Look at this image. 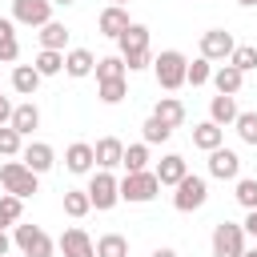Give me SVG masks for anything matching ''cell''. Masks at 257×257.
Listing matches in <instances>:
<instances>
[{
    "label": "cell",
    "instance_id": "26",
    "mask_svg": "<svg viewBox=\"0 0 257 257\" xmlns=\"http://www.w3.org/2000/svg\"><path fill=\"white\" fill-rule=\"evenodd\" d=\"M32 68H36L40 76H56V72H64V52H56V48H40L36 60H32Z\"/></svg>",
    "mask_w": 257,
    "mask_h": 257
},
{
    "label": "cell",
    "instance_id": "5",
    "mask_svg": "<svg viewBox=\"0 0 257 257\" xmlns=\"http://www.w3.org/2000/svg\"><path fill=\"white\" fill-rule=\"evenodd\" d=\"M88 201H92V209L96 213H108L116 201H120V181L112 177V169H92V177H88Z\"/></svg>",
    "mask_w": 257,
    "mask_h": 257
},
{
    "label": "cell",
    "instance_id": "21",
    "mask_svg": "<svg viewBox=\"0 0 257 257\" xmlns=\"http://www.w3.org/2000/svg\"><path fill=\"white\" fill-rule=\"evenodd\" d=\"M237 112H241V108H237V96L217 92V96L209 100V120H213V124H221V128H225V124H233V120H237Z\"/></svg>",
    "mask_w": 257,
    "mask_h": 257
},
{
    "label": "cell",
    "instance_id": "14",
    "mask_svg": "<svg viewBox=\"0 0 257 257\" xmlns=\"http://www.w3.org/2000/svg\"><path fill=\"white\" fill-rule=\"evenodd\" d=\"M133 20H128V8L124 4H108L100 16H96V28H100V36H108V40H116L124 28H128Z\"/></svg>",
    "mask_w": 257,
    "mask_h": 257
},
{
    "label": "cell",
    "instance_id": "16",
    "mask_svg": "<svg viewBox=\"0 0 257 257\" xmlns=\"http://www.w3.org/2000/svg\"><path fill=\"white\" fill-rule=\"evenodd\" d=\"M153 173H157V181H161V189H165V185L173 189V185H177V181H181V177L189 173V161H185L181 153H165V157L157 161V169H153Z\"/></svg>",
    "mask_w": 257,
    "mask_h": 257
},
{
    "label": "cell",
    "instance_id": "11",
    "mask_svg": "<svg viewBox=\"0 0 257 257\" xmlns=\"http://www.w3.org/2000/svg\"><path fill=\"white\" fill-rule=\"evenodd\" d=\"M233 48H237L233 32H225V28H209V32H201V56H205V60H229Z\"/></svg>",
    "mask_w": 257,
    "mask_h": 257
},
{
    "label": "cell",
    "instance_id": "13",
    "mask_svg": "<svg viewBox=\"0 0 257 257\" xmlns=\"http://www.w3.org/2000/svg\"><path fill=\"white\" fill-rule=\"evenodd\" d=\"M64 169H68V173H76V177H84V173H92V169H96V157H92V145H88V141H72V145L64 149Z\"/></svg>",
    "mask_w": 257,
    "mask_h": 257
},
{
    "label": "cell",
    "instance_id": "42",
    "mask_svg": "<svg viewBox=\"0 0 257 257\" xmlns=\"http://www.w3.org/2000/svg\"><path fill=\"white\" fill-rule=\"evenodd\" d=\"M8 120H12V100L0 96V124H8Z\"/></svg>",
    "mask_w": 257,
    "mask_h": 257
},
{
    "label": "cell",
    "instance_id": "40",
    "mask_svg": "<svg viewBox=\"0 0 257 257\" xmlns=\"http://www.w3.org/2000/svg\"><path fill=\"white\" fill-rule=\"evenodd\" d=\"M241 229H245V237H253V241H257V209H245V221H241Z\"/></svg>",
    "mask_w": 257,
    "mask_h": 257
},
{
    "label": "cell",
    "instance_id": "24",
    "mask_svg": "<svg viewBox=\"0 0 257 257\" xmlns=\"http://www.w3.org/2000/svg\"><path fill=\"white\" fill-rule=\"evenodd\" d=\"M40 80H44V76H40L32 64H16V68H12V88H16L20 96H32V92L40 88Z\"/></svg>",
    "mask_w": 257,
    "mask_h": 257
},
{
    "label": "cell",
    "instance_id": "25",
    "mask_svg": "<svg viewBox=\"0 0 257 257\" xmlns=\"http://www.w3.org/2000/svg\"><path fill=\"white\" fill-rule=\"evenodd\" d=\"M40 48H56V52H64V44H68V28L60 24V20H48V24H40Z\"/></svg>",
    "mask_w": 257,
    "mask_h": 257
},
{
    "label": "cell",
    "instance_id": "1",
    "mask_svg": "<svg viewBox=\"0 0 257 257\" xmlns=\"http://www.w3.org/2000/svg\"><path fill=\"white\" fill-rule=\"evenodd\" d=\"M116 44H120V60H124V68L128 72H141V68H149L153 64V36H149V28L145 24H128L120 36H116Z\"/></svg>",
    "mask_w": 257,
    "mask_h": 257
},
{
    "label": "cell",
    "instance_id": "41",
    "mask_svg": "<svg viewBox=\"0 0 257 257\" xmlns=\"http://www.w3.org/2000/svg\"><path fill=\"white\" fill-rule=\"evenodd\" d=\"M8 36H16V20L12 16H0V40H8Z\"/></svg>",
    "mask_w": 257,
    "mask_h": 257
},
{
    "label": "cell",
    "instance_id": "18",
    "mask_svg": "<svg viewBox=\"0 0 257 257\" xmlns=\"http://www.w3.org/2000/svg\"><path fill=\"white\" fill-rule=\"evenodd\" d=\"M92 68H96V56H92L88 48H68V52H64V72H68L72 80L92 76Z\"/></svg>",
    "mask_w": 257,
    "mask_h": 257
},
{
    "label": "cell",
    "instance_id": "4",
    "mask_svg": "<svg viewBox=\"0 0 257 257\" xmlns=\"http://www.w3.org/2000/svg\"><path fill=\"white\" fill-rule=\"evenodd\" d=\"M12 245H16L24 257H52V253H56V241H52L40 225H24V221L12 225Z\"/></svg>",
    "mask_w": 257,
    "mask_h": 257
},
{
    "label": "cell",
    "instance_id": "36",
    "mask_svg": "<svg viewBox=\"0 0 257 257\" xmlns=\"http://www.w3.org/2000/svg\"><path fill=\"white\" fill-rule=\"evenodd\" d=\"M229 64L241 68V72H253V68H257V48H253V44H237V48L229 52Z\"/></svg>",
    "mask_w": 257,
    "mask_h": 257
},
{
    "label": "cell",
    "instance_id": "19",
    "mask_svg": "<svg viewBox=\"0 0 257 257\" xmlns=\"http://www.w3.org/2000/svg\"><path fill=\"white\" fill-rule=\"evenodd\" d=\"M213 84H217V92H225V96H237L241 92V84H245V72L241 68H233L229 60L221 64V68H213V76H209Z\"/></svg>",
    "mask_w": 257,
    "mask_h": 257
},
{
    "label": "cell",
    "instance_id": "46",
    "mask_svg": "<svg viewBox=\"0 0 257 257\" xmlns=\"http://www.w3.org/2000/svg\"><path fill=\"white\" fill-rule=\"evenodd\" d=\"M237 4H241V8H257V0H237Z\"/></svg>",
    "mask_w": 257,
    "mask_h": 257
},
{
    "label": "cell",
    "instance_id": "31",
    "mask_svg": "<svg viewBox=\"0 0 257 257\" xmlns=\"http://www.w3.org/2000/svg\"><path fill=\"white\" fill-rule=\"evenodd\" d=\"M124 92H128L124 76H120V80H96V96H100V104H120Z\"/></svg>",
    "mask_w": 257,
    "mask_h": 257
},
{
    "label": "cell",
    "instance_id": "35",
    "mask_svg": "<svg viewBox=\"0 0 257 257\" xmlns=\"http://www.w3.org/2000/svg\"><path fill=\"white\" fill-rule=\"evenodd\" d=\"M233 197H237V205H241V209H257V177H237Z\"/></svg>",
    "mask_w": 257,
    "mask_h": 257
},
{
    "label": "cell",
    "instance_id": "38",
    "mask_svg": "<svg viewBox=\"0 0 257 257\" xmlns=\"http://www.w3.org/2000/svg\"><path fill=\"white\" fill-rule=\"evenodd\" d=\"M233 128H237V137H241L245 145H257V112H237Z\"/></svg>",
    "mask_w": 257,
    "mask_h": 257
},
{
    "label": "cell",
    "instance_id": "37",
    "mask_svg": "<svg viewBox=\"0 0 257 257\" xmlns=\"http://www.w3.org/2000/svg\"><path fill=\"white\" fill-rule=\"evenodd\" d=\"M20 149H24V137L12 124H0V157H20Z\"/></svg>",
    "mask_w": 257,
    "mask_h": 257
},
{
    "label": "cell",
    "instance_id": "22",
    "mask_svg": "<svg viewBox=\"0 0 257 257\" xmlns=\"http://www.w3.org/2000/svg\"><path fill=\"white\" fill-rule=\"evenodd\" d=\"M193 145L201 153H213L217 145H225V128L213 124V120H201V124H193Z\"/></svg>",
    "mask_w": 257,
    "mask_h": 257
},
{
    "label": "cell",
    "instance_id": "29",
    "mask_svg": "<svg viewBox=\"0 0 257 257\" xmlns=\"http://www.w3.org/2000/svg\"><path fill=\"white\" fill-rule=\"evenodd\" d=\"M96 257H128V237H124V233H104V237H96Z\"/></svg>",
    "mask_w": 257,
    "mask_h": 257
},
{
    "label": "cell",
    "instance_id": "49",
    "mask_svg": "<svg viewBox=\"0 0 257 257\" xmlns=\"http://www.w3.org/2000/svg\"><path fill=\"white\" fill-rule=\"evenodd\" d=\"M20 257H24V253H20Z\"/></svg>",
    "mask_w": 257,
    "mask_h": 257
},
{
    "label": "cell",
    "instance_id": "47",
    "mask_svg": "<svg viewBox=\"0 0 257 257\" xmlns=\"http://www.w3.org/2000/svg\"><path fill=\"white\" fill-rule=\"evenodd\" d=\"M241 257H257V245H253V249H245V253H241Z\"/></svg>",
    "mask_w": 257,
    "mask_h": 257
},
{
    "label": "cell",
    "instance_id": "2",
    "mask_svg": "<svg viewBox=\"0 0 257 257\" xmlns=\"http://www.w3.org/2000/svg\"><path fill=\"white\" fill-rule=\"evenodd\" d=\"M185 52H177V48H165V52H157L153 56V76H157V84L165 88V92H177L181 84H185Z\"/></svg>",
    "mask_w": 257,
    "mask_h": 257
},
{
    "label": "cell",
    "instance_id": "12",
    "mask_svg": "<svg viewBox=\"0 0 257 257\" xmlns=\"http://www.w3.org/2000/svg\"><path fill=\"white\" fill-rule=\"evenodd\" d=\"M209 177H217V181H237V177H241V157H237L233 149L217 145V149L209 153Z\"/></svg>",
    "mask_w": 257,
    "mask_h": 257
},
{
    "label": "cell",
    "instance_id": "7",
    "mask_svg": "<svg viewBox=\"0 0 257 257\" xmlns=\"http://www.w3.org/2000/svg\"><path fill=\"white\" fill-rule=\"evenodd\" d=\"M173 189H177V193H173V209H177V213H193V209H201V205L209 201V181L197 177V173H185Z\"/></svg>",
    "mask_w": 257,
    "mask_h": 257
},
{
    "label": "cell",
    "instance_id": "8",
    "mask_svg": "<svg viewBox=\"0 0 257 257\" xmlns=\"http://www.w3.org/2000/svg\"><path fill=\"white\" fill-rule=\"evenodd\" d=\"M245 253V229L237 221H217L213 225V257H241Z\"/></svg>",
    "mask_w": 257,
    "mask_h": 257
},
{
    "label": "cell",
    "instance_id": "45",
    "mask_svg": "<svg viewBox=\"0 0 257 257\" xmlns=\"http://www.w3.org/2000/svg\"><path fill=\"white\" fill-rule=\"evenodd\" d=\"M76 0H52V8H72Z\"/></svg>",
    "mask_w": 257,
    "mask_h": 257
},
{
    "label": "cell",
    "instance_id": "27",
    "mask_svg": "<svg viewBox=\"0 0 257 257\" xmlns=\"http://www.w3.org/2000/svg\"><path fill=\"white\" fill-rule=\"evenodd\" d=\"M120 169H124V173H141V169H149V145H145V141H137V145H124Z\"/></svg>",
    "mask_w": 257,
    "mask_h": 257
},
{
    "label": "cell",
    "instance_id": "20",
    "mask_svg": "<svg viewBox=\"0 0 257 257\" xmlns=\"http://www.w3.org/2000/svg\"><path fill=\"white\" fill-rule=\"evenodd\" d=\"M20 137H32V128H40V108L32 104V100H24V104H12V120H8Z\"/></svg>",
    "mask_w": 257,
    "mask_h": 257
},
{
    "label": "cell",
    "instance_id": "17",
    "mask_svg": "<svg viewBox=\"0 0 257 257\" xmlns=\"http://www.w3.org/2000/svg\"><path fill=\"white\" fill-rule=\"evenodd\" d=\"M92 157H96V169H120V157H124L120 137H100L92 145Z\"/></svg>",
    "mask_w": 257,
    "mask_h": 257
},
{
    "label": "cell",
    "instance_id": "6",
    "mask_svg": "<svg viewBox=\"0 0 257 257\" xmlns=\"http://www.w3.org/2000/svg\"><path fill=\"white\" fill-rule=\"evenodd\" d=\"M157 193H161V181H157L153 169H141V173H124L120 177V201H128V205H149Z\"/></svg>",
    "mask_w": 257,
    "mask_h": 257
},
{
    "label": "cell",
    "instance_id": "28",
    "mask_svg": "<svg viewBox=\"0 0 257 257\" xmlns=\"http://www.w3.org/2000/svg\"><path fill=\"white\" fill-rule=\"evenodd\" d=\"M64 213H68L72 221L88 217V213H92V201H88V193H84V189H64Z\"/></svg>",
    "mask_w": 257,
    "mask_h": 257
},
{
    "label": "cell",
    "instance_id": "39",
    "mask_svg": "<svg viewBox=\"0 0 257 257\" xmlns=\"http://www.w3.org/2000/svg\"><path fill=\"white\" fill-rule=\"evenodd\" d=\"M20 56V40L16 36H8V40H0V64H12Z\"/></svg>",
    "mask_w": 257,
    "mask_h": 257
},
{
    "label": "cell",
    "instance_id": "34",
    "mask_svg": "<svg viewBox=\"0 0 257 257\" xmlns=\"http://www.w3.org/2000/svg\"><path fill=\"white\" fill-rule=\"evenodd\" d=\"M92 72H96V80H120L128 68H124V60H120V56H100Z\"/></svg>",
    "mask_w": 257,
    "mask_h": 257
},
{
    "label": "cell",
    "instance_id": "48",
    "mask_svg": "<svg viewBox=\"0 0 257 257\" xmlns=\"http://www.w3.org/2000/svg\"><path fill=\"white\" fill-rule=\"evenodd\" d=\"M108 4H124V0H108Z\"/></svg>",
    "mask_w": 257,
    "mask_h": 257
},
{
    "label": "cell",
    "instance_id": "3",
    "mask_svg": "<svg viewBox=\"0 0 257 257\" xmlns=\"http://www.w3.org/2000/svg\"><path fill=\"white\" fill-rule=\"evenodd\" d=\"M0 185H4V193H12V197H20V201H28V197H36L40 177H36L24 161H4V165H0Z\"/></svg>",
    "mask_w": 257,
    "mask_h": 257
},
{
    "label": "cell",
    "instance_id": "30",
    "mask_svg": "<svg viewBox=\"0 0 257 257\" xmlns=\"http://www.w3.org/2000/svg\"><path fill=\"white\" fill-rule=\"evenodd\" d=\"M209 76H213V60L197 56V60H189V64H185V84L201 88V84H209Z\"/></svg>",
    "mask_w": 257,
    "mask_h": 257
},
{
    "label": "cell",
    "instance_id": "32",
    "mask_svg": "<svg viewBox=\"0 0 257 257\" xmlns=\"http://www.w3.org/2000/svg\"><path fill=\"white\" fill-rule=\"evenodd\" d=\"M169 137H173V128H169L165 120H157V116H149V120L141 124V141H145V145H165Z\"/></svg>",
    "mask_w": 257,
    "mask_h": 257
},
{
    "label": "cell",
    "instance_id": "15",
    "mask_svg": "<svg viewBox=\"0 0 257 257\" xmlns=\"http://www.w3.org/2000/svg\"><path fill=\"white\" fill-rule=\"evenodd\" d=\"M20 161L40 177V173H48L52 165H56V153H52V145H44V141H32V145H24L20 149Z\"/></svg>",
    "mask_w": 257,
    "mask_h": 257
},
{
    "label": "cell",
    "instance_id": "44",
    "mask_svg": "<svg viewBox=\"0 0 257 257\" xmlns=\"http://www.w3.org/2000/svg\"><path fill=\"white\" fill-rule=\"evenodd\" d=\"M153 257H177V249H169V245H161V249H153Z\"/></svg>",
    "mask_w": 257,
    "mask_h": 257
},
{
    "label": "cell",
    "instance_id": "23",
    "mask_svg": "<svg viewBox=\"0 0 257 257\" xmlns=\"http://www.w3.org/2000/svg\"><path fill=\"white\" fill-rule=\"evenodd\" d=\"M153 116H157V120H165L169 128H181V124H185V104H181L177 96H161V100H157V108H153Z\"/></svg>",
    "mask_w": 257,
    "mask_h": 257
},
{
    "label": "cell",
    "instance_id": "9",
    "mask_svg": "<svg viewBox=\"0 0 257 257\" xmlns=\"http://www.w3.org/2000/svg\"><path fill=\"white\" fill-rule=\"evenodd\" d=\"M12 20L24 28H40L52 20V0H12Z\"/></svg>",
    "mask_w": 257,
    "mask_h": 257
},
{
    "label": "cell",
    "instance_id": "33",
    "mask_svg": "<svg viewBox=\"0 0 257 257\" xmlns=\"http://www.w3.org/2000/svg\"><path fill=\"white\" fill-rule=\"evenodd\" d=\"M20 213H24V201H20V197H12V193H0V229L16 225V221H20Z\"/></svg>",
    "mask_w": 257,
    "mask_h": 257
},
{
    "label": "cell",
    "instance_id": "43",
    "mask_svg": "<svg viewBox=\"0 0 257 257\" xmlns=\"http://www.w3.org/2000/svg\"><path fill=\"white\" fill-rule=\"evenodd\" d=\"M12 253V237H8V229H0V257H8Z\"/></svg>",
    "mask_w": 257,
    "mask_h": 257
},
{
    "label": "cell",
    "instance_id": "10",
    "mask_svg": "<svg viewBox=\"0 0 257 257\" xmlns=\"http://www.w3.org/2000/svg\"><path fill=\"white\" fill-rule=\"evenodd\" d=\"M56 249H60V257H96V241H92L80 225L64 229L60 241H56Z\"/></svg>",
    "mask_w": 257,
    "mask_h": 257
}]
</instances>
